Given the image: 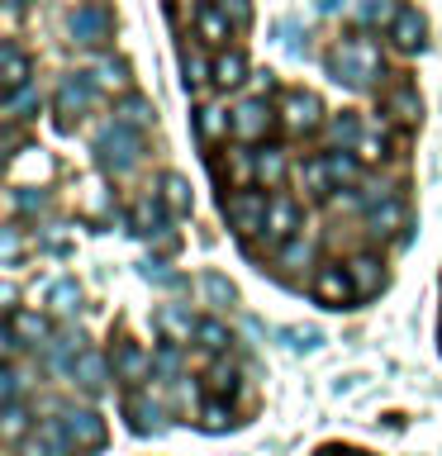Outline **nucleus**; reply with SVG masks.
Returning <instances> with one entry per match:
<instances>
[{"label": "nucleus", "mask_w": 442, "mask_h": 456, "mask_svg": "<svg viewBox=\"0 0 442 456\" xmlns=\"http://www.w3.org/2000/svg\"><path fill=\"white\" fill-rule=\"evenodd\" d=\"M38 433L48 442H57L62 452H71V456H91V452L105 447V437H110L105 423H100V413L95 409H77V404L53 409L48 419L38 423Z\"/></svg>", "instance_id": "nucleus-1"}, {"label": "nucleus", "mask_w": 442, "mask_h": 456, "mask_svg": "<svg viewBox=\"0 0 442 456\" xmlns=\"http://www.w3.org/2000/svg\"><path fill=\"white\" fill-rule=\"evenodd\" d=\"M328 71H333V81L348 86V91H371V86L385 77V62H381V48L371 38H342V43H333V53H328Z\"/></svg>", "instance_id": "nucleus-2"}, {"label": "nucleus", "mask_w": 442, "mask_h": 456, "mask_svg": "<svg viewBox=\"0 0 442 456\" xmlns=\"http://www.w3.org/2000/svg\"><path fill=\"white\" fill-rule=\"evenodd\" d=\"M95 162L100 171H110V176H124V171H134L143 162V134L138 128H128L119 119H105L95 128Z\"/></svg>", "instance_id": "nucleus-3"}, {"label": "nucleus", "mask_w": 442, "mask_h": 456, "mask_svg": "<svg viewBox=\"0 0 442 456\" xmlns=\"http://www.w3.org/2000/svg\"><path fill=\"white\" fill-rule=\"evenodd\" d=\"M224 219H228V228L242 238V242H257L266 233V214H271V195L266 191H224Z\"/></svg>", "instance_id": "nucleus-4"}, {"label": "nucleus", "mask_w": 442, "mask_h": 456, "mask_svg": "<svg viewBox=\"0 0 442 456\" xmlns=\"http://www.w3.org/2000/svg\"><path fill=\"white\" fill-rule=\"evenodd\" d=\"M95 95H100V86L91 81V71H71V77L57 81V91H53V114H57V128L62 134H71L86 114L95 110Z\"/></svg>", "instance_id": "nucleus-5"}, {"label": "nucleus", "mask_w": 442, "mask_h": 456, "mask_svg": "<svg viewBox=\"0 0 442 456\" xmlns=\"http://www.w3.org/2000/svg\"><path fill=\"white\" fill-rule=\"evenodd\" d=\"M309 295H314V305H323V309H352L356 299H362V295H356V281H352L348 262H319V266H314Z\"/></svg>", "instance_id": "nucleus-6"}, {"label": "nucleus", "mask_w": 442, "mask_h": 456, "mask_svg": "<svg viewBox=\"0 0 442 456\" xmlns=\"http://www.w3.org/2000/svg\"><path fill=\"white\" fill-rule=\"evenodd\" d=\"M119 413L128 419V428H134L138 437L162 433V428H167V399H162V395H152V385H124Z\"/></svg>", "instance_id": "nucleus-7"}, {"label": "nucleus", "mask_w": 442, "mask_h": 456, "mask_svg": "<svg viewBox=\"0 0 442 456\" xmlns=\"http://www.w3.org/2000/svg\"><path fill=\"white\" fill-rule=\"evenodd\" d=\"M67 34L77 48H105L110 34H114V14L110 5H77L67 20Z\"/></svg>", "instance_id": "nucleus-8"}, {"label": "nucleus", "mask_w": 442, "mask_h": 456, "mask_svg": "<svg viewBox=\"0 0 442 456\" xmlns=\"http://www.w3.org/2000/svg\"><path fill=\"white\" fill-rule=\"evenodd\" d=\"M271 128H276V110L266 105V95H248L233 105V138L242 148H252V142H262Z\"/></svg>", "instance_id": "nucleus-9"}, {"label": "nucleus", "mask_w": 442, "mask_h": 456, "mask_svg": "<svg viewBox=\"0 0 442 456\" xmlns=\"http://www.w3.org/2000/svg\"><path fill=\"white\" fill-rule=\"evenodd\" d=\"M281 124L291 128L295 138L319 134V124H323L319 95H314V91H285V95H281Z\"/></svg>", "instance_id": "nucleus-10"}, {"label": "nucleus", "mask_w": 442, "mask_h": 456, "mask_svg": "<svg viewBox=\"0 0 442 456\" xmlns=\"http://www.w3.org/2000/svg\"><path fill=\"white\" fill-rule=\"evenodd\" d=\"M110 366H114V380H124V385H143L152 376V352L143 347V342L134 338H114V347H110Z\"/></svg>", "instance_id": "nucleus-11"}, {"label": "nucleus", "mask_w": 442, "mask_h": 456, "mask_svg": "<svg viewBox=\"0 0 442 456\" xmlns=\"http://www.w3.org/2000/svg\"><path fill=\"white\" fill-rule=\"evenodd\" d=\"M167 214H171V209H167V200H162V195H157V191H143L134 205H128V224H134V233H138V238H148V242H152V238H162L167 228H171V224H167Z\"/></svg>", "instance_id": "nucleus-12"}, {"label": "nucleus", "mask_w": 442, "mask_h": 456, "mask_svg": "<svg viewBox=\"0 0 442 456\" xmlns=\"http://www.w3.org/2000/svg\"><path fill=\"white\" fill-rule=\"evenodd\" d=\"M348 271H352V281H356V295L371 299V295H381L385 285H390V271H385V256L381 252H356L348 256Z\"/></svg>", "instance_id": "nucleus-13"}, {"label": "nucleus", "mask_w": 442, "mask_h": 456, "mask_svg": "<svg viewBox=\"0 0 442 456\" xmlns=\"http://www.w3.org/2000/svg\"><path fill=\"white\" fill-rule=\"evenodd\" d=\"M385 38L395 43L399 53H423V43H428V20L413 5H399V14L390 20V28H385Z\"/></svg>", "instance_id": "nucleus-14"}, {"label": "nucleus", "mask_w": 442, "mask_h": 456, "mask_svg": "<svg viewBox=\"0 0 442 456\" xmlns=\"http://www.w3.org/2000/svg\"><path fill=\"white\" fill-rule=\"evenodd\" d=\"M381 114H390L395 124H405V128H413V124L423 119V100H419V86L399 81L395 91H385V95H381Z\"/></svg>", "instance_id": "nucleus-15"}, {"label": "nucleus", "mask_w": 442, "mask_h": 456, "mask_svg": "<svg viewBox=\"0 0 442 456\" xmlns=\"http://www.w3.org/2000/svg\"><path fill=\"white\" fill-rule=\"evenodd\" d=\"M29 77H34V62H29V53H24L14 38H5V43H0V81H5V95L24 91V86H34Z\"/></svg>", "instance_id": "nucleus-16"}, {"label": "nucleus", "mask_w": 442, "mask_h": 456, "mask_svg": "<svg viewBox=\"0 0 442 456\" xmlns=\"http://www.w3.org/2000/svg\"><path fill=\"white\" fill-rule=\"evenodd\" d=\"M195 34L209 43V48H228V34H233V24H228V14L219 10V0H200V14H195Z\"/></svg>", "instance_id": "nucleus-17"}, {"label": "nucleus", "mask_w": 442, "mask_h": 456, "mask_svg": "<svg viewBox=\"0 0 442 456\" xmlns=\"http://www.w3.org/2000/svg\"><path fill=\"white\" fill-rule=\"evenodd\" d=\"M362 134H366V124L356 119L352 110H342V114H333V119L323 124L328 152H356V142H362Z\"/></svg>", "instance_id": "nucleus-18"}, {"label": "nucleus", "mask_w": 442, "mask_h": 456, "mask_svg": "<svg viewBox=\"0 0 442 456\" xmlns=\"http://www.w3.org/2000/svg\"><path fill=\"white\" fill-rule=\"evenodd\" d=\"M152 323H157V333H162V342H191L195 328H200V319L185 305H162Z\"/></svg>", "instance_id": "nucleus-19"}, {"label": "nucleus", "mask_w": 442, "mask_h": 456, "mask_svg": "<svg viewBox=\"0 0 442 456\" xmlns=\"http://www.w3.org/2000/svg\"><path fill=\"white\" fill-rule=\"evenodd\" d=\"M5 328L24 342V347H48V342H53L48 319H43V314H34V309H14L10 319H5Z\"/></svg>", "instance_id": "nucleus-20"}, {"label": "nucleus", "mask_w": 442, "mask_h": 456, "mask_svg": "<svg viewBox=\"0 0 442 456\" xmlns=\"http://www.w3.org/2000/svg\"><path fill=\"white\" fill-rule=\"evenodd\" d=\"M238 390H242L238 366L228 362V356H209V362H205V395H214V399H233Z\"/></svg>", "instance_id": "nucleus-21"}, {"label": "nucleus", "mask_w": 442, "mask_h": 456, "mask_svg": "<svg viewBox=\"0 0 442 456\" xmlns=\"http://www.w3.org/2000/svg\"><path fill=\"white\" fill-rule=\"evenodd\" d=\"M205 433H228L233 423H248L242 413L233 409V399H214V395H205V404H200V419H195Z\"/></svg>", "instance_id": "nucleus-22"}, {"label": "nucleus", "mask_w": 442, "mask_h": 456, "mask_svg": "<svg viewBox=\"0 0 442 456\" xmlns=\"http://www.w3.org/2000/svg\"><path fill=\"white\" fill-rule=\"evenodd\" d=\"M299 185H305L309 195H319V200H328L338 191L333 185V171H328V152H314V157H305L299 162Z\"/></svg>", "instance_id": "nucleus-23"}, {"label": "nucleus", "mask_w": 442, "mask_h": 456, "mask_svg": "<svg viewBox=\"0 0 442 456\" xmlns=\"http://www.w3.org/2000/svg\"><path fill=\"white\" fill-rule=\"evenodd\" d=\"M71 380H77L86 395H100V390H105V380H110V356L81 352V362H77V370H71Z\"/></svg>", "instance_id": "nucleus-24"}, {"label": "nucleus", "mask_w": 442, "mask_h": 456, "mask_svg": "<svg viewBox=\"0 0 442 456\" xmlns=\"http://www.w3.org/2000/svg\"><path fill=\"white\" fill-rule=\"evenodd\" d=\"M195 134H200V142H205V148H214L219 138L233 134V110H214V105L195 110Z\"/></svg>", "instance_id": "nucleus-25"}, {"label": "nucleus", "mask_w": 442, "mask_h": 456, "mask_svg": "<svg viewBox=\"0 0 442 456\" xmlns=\"http://www.w3.org/2000/svg\"><path fill=\"white\" fill-rule=\"evenodd\" d=\"M181 376H185V347L181 342H162V347L152 352V380L176 385Z\"/></svg>", "instance_id": "nucleus-26"}, {"label": "nucleus", "mask_w": 442, "mask_h": 456, "mask_svg": "<svg viewBox=\"0 0 442 456\" xmlns=\"http://www.w3.org/2000/svg\"><path fill=\"white\" fill-rule=\"evenodd\" d=\"M314 256H319V248H314V238L295 233V238L285 242V248H281L276 256H271V262H276V271H305V266H319Z\"/></svg>", "instance_id": "nucleus-27"}, {"label": "nucleus", "mask_w": 442, "mask_h": 456, "mask_svg": "<svg viewBox=\"0 0 442 456\" xmlns=\"http://www.w3.org/2000/svg\"><path fill=\"white\" fill-rule=\"evenodd\" d=\"M285 176H291V157H285L281 148H262V152H257V185L281 191Z\"/></svg>", "instance_id": "nucleus-28"}, {"label": "nucleus", "mask_w": 442, "mask_h": 456, "mask_svg": "<svg viewBox=\"0 0 442 456\" xmlns=\"http://www.w3.org/2000/svg\"><path fill=\"white\" fill-rule=\"evenodd\" d=\"M248 81V57H242L238 48H224L219 57H214V86L219 91H233V86Z\"/></svg>", "instance_id": "nucleus-29"}, {"label": "nucleus", "mask_w": 442, "mask_h": 456, "mask_svg": "<svg viewBox=\"0 0 442 456\" xmlns=\"http://www.w3.org/2000/svg\"><path fill=\"white\" fill-rule=\"evenodd\" d=\"M181 77H185V91L191 95H205L214 86V62H205V57L191 53V48H181Z\"/></svg>", "instance_id": "nucleus-30"}, {"label": "nucleus", "mask_w": 442, "mask_h": 456, "mask_svg": "<svg viewBox=\"0 0 442 456\" xmlns=\"http://www.w3.org/2000/svg\"><path fill=\"white\" fill-rule=\"evenodd\" d=\"M195 347L205 352V356H228V352H233V333H228L219 319H200V328H195Z\"/></svg>", "instance_id": "nucleus-31"}, {"label": "nucleus", "mask_w": 442, "mask_h": 456, "mask_svg": "<svg viewBox=\"0 0 442 456\" xmlns=\"http://www.w3.org/2000/svg\"><path fill=\"white\" fill-rule=\"evenodd\" d=\"M29 428H34V419H29V404H5V413H0V433H5V452L24 447Z\"/></svg>", "instance_id": "nucleus-32"}, {"label": "nucleus", "mask_w": 442, "mask_h": 456, "mask_svg": "<svg viewBox=\"0 0 442 456\" xmlns=\"http://www.w3.org/2000/svg\"><path fill=\"white\" fill-rule=\"evenodd\" d=\"M91 81L100 86V91H128V86H134L124 57H105V62H95V67H91Z\"/></svg>", "instance_id": "nucleus-33"}, {"label": "nucleus", "mask_w": 442, "mask_h": 456, "mask_svg": "<svg viewBox=\"0 0 442 456\" xmlns=\"http://www.w3.org/2000/svg\"><path fill=\"white\" fill-rule=\"evenodd\" d=\"M38 105H43L38 86H24V91H14V95H5V124L14 128V124L34 119V114H38Z\"/></svg>", "instance_id": "nucleus-34"}, {"label": "nucleus", "mask_w": 442, "mask_h": 456, "mask_svg": "<svg viewBox=\"0 0 442 456\" xmlns=\"http://www.w3.org/2000/svg\"><path fill=\"white\" fill-rule=\"evenodd\" d=\"M152 100H143V95H124L119 105H114V119L119 124H128V128H148L152 124Z\"/></svg>", "instance_id": "nucleus-35"}, {"label": "nucleus", "mask_w": 442, "mask_h": 456, "mask_svg": "<svg viewBox=\"0 0 442 456\" xmlns=\"http://www.w3.org/2000/svg\"><path fill=\"white\" fill-rule=\"evenodd\" d=\"M48 209V195L38 191V185H10V214L14 219H24V214H43Z\"/></svg>", "instance_id": "nucleus-36"}, {"label": "nucleus", "mask_w": 442, "mask_h": 456, "mask_svg": "<svg viewBox=\"0 0 442 456\" xmlns=\"http://www.w3.org/2000/svg\"><path fill=\"white\" fill-rule=\"evenodd\" d=\"M356 157H362V167H376L390 157V138H385V128H366L362 142H356Z\"/></svg>", "instance_id": "nucleus-37"}, {"label": "nucleus", "mask_w": 442, "mask_h": 456, "mask_svg": "<svg viewBox=\"0 0 442 456\" xmlns=\"http://www.w3.org/2000/svg\"><path fill=\"white\" fill-rule=\"evenodd\" d=\"M167 200L171 214H191V181L185 176H162V191H157Z\"/></svg>", "instance_id": "nucleus-38"}, {"label": "nucleus", "mask_w": 442, "mask_h": 456, "mask_svg": "<svg viewBox=\"0 0 442 456\" xmlns=\"http://www.w3.org/2000/svg\"><path fill=\"white\" fill-rule=\"evenodd\" d=\"M48 305H53L57 314H77V309H81L77 281H53V285H48Z\"/></svg>", "instance_id": "nucleus-39"}, {"label": "nucleus", "mask_w": 442, "mask_h": 456, "mask_svg": "<svg viewBox=\"0 0 442 456\" xmlns=\"http://www.w3.org/2000/svg\"><path fill=\"white\" fill-rule=\"evenodd\" d=\"M200 290H205V299H209V305H233V285H228L224 276H219V271H209V276L205 281H200Z\"/></svg>", "instance_id": "nucleus-40"}, {"label": "nucleus", "mask_w": 442, "mask_h": 456, "mask_svg": "<svg viewBox=\"0 0 442 456\" xmlns=\"http://www.w3.org/2000/svg\"><path fill=\"white\" fill-rule=\"evenodd\" d=\"M395 14H399L395 0H362V24H385V28H390Z\"/></svg>", "instance_id": "nucleus-41"}, {"label": "nucleus", "mask_w": 442, "mask_h": 456, "mask_svg": "<svg viewBox=\"0 0 442 456\" xmlns=\"http://www.w3.org/2000/svg\"><path fill=\"white\" fill-rule=\"evenodd\" d=\"M0 248H5V266H20V252H24L20 224H5V233H0Z\"/></svg>", "instance_id": "nucleus-42"}, {"label": "nucleus", "mask_w": 442, "mask_h": 456, "mask_svg": "<svg viewBox=\"0 0 442 456\" xmlns=\"http://www.w3.org/2000/svg\"><path fill=\"white\" fill-rule=\"evenodd\" d=\"M219 10L228 14V24H233V28L252 24V0H219Z\"/></svg>", "instance_id": "nucleus-43"}, {"label": "nucleus", "mask_w": 442, "mask_h": 456, "mask_svg": "<svg viewBox=\"0 0 442 456\" xmlns=\"http://www.w3.org/2000/svg\"><path fill=\"white\" fill-rule=\"evenodd\" d=\"M319 10H323V14H338V10H342V0H319Z\"/></svg>", "instance_id": "nucleus-44"}, {"label": "nucleus", "mask_w": 442, "mask_h": 456, "mask_svg": "<svg viewBox=\"0 0 442 456\" xmlns=\"http://www.w3.org/2000/svg\"><path fill=\"white\" fill-rule=\"evenodd\" d=\"M5 5H10V10H20V5H24V0H5Z\"/></svg>", "instance_id": "nucleus-45"}, {"label": "nucleus", "mask_w": 442, "mask_h": 456, "mask_svg": "<svg viewBox=\"0 0 442 456\" xmlns=\"http://www.w3.org/2000/svg\"><path fill=\"white\" fill-rule=\"evenodd\" d=\"M438 347H442V323H438Z\"/></svg>", "instance_id": "nucleus-46"}]
</instances>
